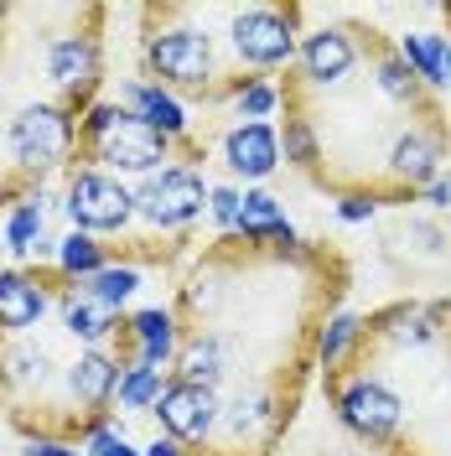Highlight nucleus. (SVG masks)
I'll return each mask as SVG.
<instances>
[{
  "instance_id": "obj_1",
  "label": "nucleus",
  "mask_w": 451,
  "mask_h": 456,
  "mask_svg": "<svg viewBox=\"0 0 451 456\" xmlns=\"http://www.w3.org/2000/svg\"><path fill=\"white\" fill-rule=\"evenodd\" d=\"M110 5H0V141L5 213L68 176L78 125L99 104L110 47Z\"/></svg>"
},
{
  "instance_id": "obj_2",
  "label": "nucleus",
  "mask_w": 451,
  "mask_h": 456,
  "mask_svg": "<svg viewBox=\"0 0 451 456\" xmlns=\"http://www.w3.org/2000/svg\"><path fill=\"white\" fill-rule=\"evenodd\" d=\"M141 21V68L156 88L176 94L182 104H228L239 84H250V73H239L234 62L218 53V31L208 27L213 11L202 5H176V0H156L135 11Z\"/></svg>"
},
{
  "instance_id": "obj_3",
  "label": "nucleus",
  "mask_w": 451,
  "mask_h": 456,
  "mask_svg": "<svg viewBox=\"0 0 451 456\" xmlns=\"http://www.w3.org/2000/svg\"><path fill=\"white\" fill-rule=\"evenodd\" d=\"M171 161H208V141L176 145L171 135H161L156 125H145L135 110H125L119 99H99L88 119L78 125V145H73V167H94L110 176H151V171L171 167ZM68 167V171H73Z\"/></svg>"
},
{
  "instance_id": "obj_4",
  "label": "nucleus",
  "mask_w": 451,
  "mask_h": 456,
  "mask_svg": "<svg viewBox=\"0 0 451 456\" xmlns=\"http://www.w3.org/2000/svg\"><path fill=\"white\" fill-rule=\"evenodd\" d=\"M322 389H327V404H332V420L353 441H364L384 456H395L405 446V399L373 363L348 358L338 373H322Z\"/></svg>"
},
{
  "instance_id": "obj_5",
  "label": "nucleus",
  "mask_w": 451,
  "mask_h": 456,
  "mask_svg": "<svg viewBox=\"0 0 451 456\" xmlns=\"http://www.w3.org/2000/svg\"><path fill=\"white\" fill-rule=\"evenodd\" d=\"M307 5H224V42L234 68L250 78H275L296 68Z\"/></svg>"
},
{
  "instance_id": "obj_6",
  "label": "nucleus",
  "mask_w": 451,
  "mask_h": 456,
  "mask_svg": "<svg viewBox=\"0 0 451 456\" xmlns=\"http://www.w3.org/2000/svg\"><path fill=\"white\" fill-rule=\"evenodd\" d=\"M364 53H368V27H358L353 16L322 21V27L301 31V53H296V68H285V88H296V94H332L348 78H358Z\"/></svg>"
},
{
  "instance_id": "obj_7",
  "label": "nucleus",
  "mask_w": 451,
  "mask_h": 456,
  "mask_svg": "<svg viewBox=\"0 0 451 456\" xmlns=\"http://www.w3.org/2000/svg\"><path fill=\"white\" fill-rule=\"evenodd\" d=\"M208 198H213V187H208L202 167L171 161V167L141 176V187H135V218L151 233H193V224L208 213Z\"/></svg>"
},
{
  "instance_id": "obj_8",
  "label": "nucleus",
  "mask_w": 451,
  "mask_h": 456,
  "mask_svg": "<svg viewBox=\"0 0 451 456\" xmlns=\"http://www.w3.org/2000/svg\"><path fill=\"white\" fill-rule=\"evenodd\" d=\"M62 213L78 233L119 239L135 224V187H125V176H110V171L73 167L62 176Z\"/></svg>"
},
{
  "instance_id": "obj_9",
  "label": "nucleus",
  "mask_w": 451,
  "mask_h": 456,
  "mask_svg": "<svg viewBox=\"0 0 451 456\" xmlns=\"http://www.w3.org/2000/svg\"><path fill=\"white\" fill-rule=\"evenodd\" d=\"M156 420H161V436H171L176 446H187L193 456H202L213 446V436H218V415H224V399L213 395V389H198V384H182V379H171L161 404L151 410Z\"/></svg>"
},
{
  "instance_id": "obj_10",
  "label": "nucleus",
  "mask_w": 451,
  "mask_h": 456,
  "mask_svg": "<svg viewBox=\"0 0 451 456\" xmlns=\"http://www.w3.org/2000/svg\"><path fill=\"white\" fill-rule=\"evenodd\" d=\"M53 316V259L0 270V332H37Z\"/></svg>"
},
{
  "instance_id": "obj_11",
  "label": "nucleus",
  "mask_w": 451,
  "mask_h": 456,
  "mask_svg": "<svg viewBox=\"0 0 451 456\" xmlns=\"http://www.w3.org/2000/svg\"><path fill=\"white\" fill-rule=\"evenodd\" d=\"M218 151H224V167L244 182H270L281 171V125H259V119H234L224 135H218Z\"/></svg>"
},
{
  "instance_id": "obj_12",
  "label": "nucleus",
  "mask_w": 451,
  "mask_h": 456,
  "mask_svg": "<svg viewBox=\"0 0 451 456\" xmlns=\"http://www.w3.org/2000/svg\"><path fill=\"white\" fill-rule=\"evenodd\" d=\"M119 104L125 110H135L145 119V125H156L161 135H171L176 145H193L198 135H193V119H187V104L176 99V94H167V88H156L151 78H125V88H119Z\"/></svg>"
},
{
  "instance_id": "obj_13",
  "label": "nucleus",
  "mask_w": 451,
  "mask_h": 456,
  "mask_svg": "<svg viewBox=\"0 0 451 456\" xmlns=\"http://www.w3.org/2000/svg\"><path fill=\"white\" fill-rule=\"evenodd\" d=\"M395 47L436 99L451 88V31H399Z\"/></svg>"
},
{
  "instance_id": "obj_14",
  "label": "nucleus",
  "mask_w": 451,
  "mask_h": 456,
  "mask_svg": "<svg viewBox=\"0 0 451 456\" xmlns=\"http://www.w3.org/2000/svg\"><path fill=\"white\" fill-rule=\"evenodd\" d=\"M239 239H250V244H291L296 239V224L285 218V208L275 192H265V187H250L244 202H239V228H234Z\"/></svg>"
},
{
  "instance_id": "obj_15",
  "label": "nucleus",
  "mask_w": 451,
  "mask_h": 456,
  "mask_svg": "<svg viewBox=\"0 0 451 456\" xmlns=\"http://www.w3.org/2000/svg\"><path fill=\"white\" fill-rule=\"evenodd\" d=\"M47 218H53V202H47V192L16 202V208L5 213V224H0V244H5L16 259H27L31 249H47Z\"/></svg>"
},
{
  "instance_id": "obj_16",
  "label": "nucleus",
  "mask_w": 451,
  "mask_h": 456,
  "mask_svg": "<svg viewBox=\"0 0 451 456\" xmlns=\"http://www.w3.org/2000/svg\"><path fill=\"white\" fill-rule=\"evenodd\" d=\"M358 338H364V316L358 312H332L327 322H322V332H316V369L322 373H338L348 358H353V347H358Z\"/></svg>"
},
{
  "instance_id": "obj_17",
  "label": "nucleus",
  "mask_w": 451,
  "mask_h": 456,
  "mask_svg": "<svg viewBox=\"0 0 451 456\" xmlns=\"http://www.w3.org/2000/svg\"><path fill=\"white\" fill-rule=\"evenodd\" d=\"M281 156H285V167H296L301 176H322V141H316V130H311V119L307 114H296V110H285V125H281Z\"/></svg>"
},
{
  "instance_id": "obj_18",
  "label": "nucleus",
  "mask_w": 451,
  "mask_h": 456,
  "mask_svg": "<svg viewBox=\"0 0 451 456\" xmlns=\"http://www.w3.org/2000/svg\"><path fill=\"white\" fill-rule=\"evenodd\" d=\"M167 384H171V373H167V369H145V363H130V369L119 373V395H114V410L145 415V410H156V404H161Z\"/></svg>"
},
{
  "instance_id": "obj_19",
  "label": "nucleus",
  "mask_w": 451,
  "mask_h": 456,
  "mask_svg": "<svg viewBox=\"0 0 451 456\" xmlns=\"http://www.w3.org/2000/svg\"><path fill=\"white\" fill-rule=\"evenodd\" d=\"M57 270L62 275H73V281H94L99 270H110V249H104V239H94V233H68L62 244H57Z\"/></svg>"
},
{
  "instance_id": "obj_20",
  "label": "nucleus",
  "mask_w": 451,
  "mask_h": 456,
  "mask_svg": "<svg viewBox=\"0 0 451 456\" xmlns=\"http://www.w3.org/2000/svg\"><path fill=\"white\" fill-rule=\"evenodd\" d=\"M228 110H234V119H259V125H270V114L281 110V84H275V78H250V84H239V94L228 99Z\"/></svg>"
},
{
  "instance_id": "obj_21",
  "label": "nucleus",
  "mask_w": 451,
  "mask_h": 456,
  "mask_svg": "<svg viewBox=\"0 0 451 456\" xmlns=\"http://www.w3.org/2000/svg\"><path fill=\"white\" fill-rule=\"evenodd\" d=\"M399 239H415L410 249H415L421 259H447L451 255V233L436 224V218H421V213H415V218H405Z\"/></svg>"
},
{
  "instance_id": "obj_22",
  "label": "nucleus",
  "mask_w": 451,
  "mask_h": 456,
  "mask_svg": "<svg viewBox=\"0 0 451 456\" xmlns=\"http://www.w3.org/2000/svg\"><path fill=\"white\" fill-rule=\"evenodd\" d=\"M88 290H94L99 301H110V306L125 312V301L141 290V270H130V265H110V270H99V275L88 281Z\"/></svg>"
},
{
  "instance_id": "obj_23",
  "label": "nucleus",
  "mask_w": 451,
  "mask_h": 456,
  "mask_svg": "<svg viewBox=\"0 0 451 456\" xmlns=\"http://www.w3.org/2000/svg\"><path fill=\"white\" fill-rule=\"evenodd\" d=\"M239 202H244L239 187H213V198H208V218L218 224V233H234V228H239Z\"/></svg>"
},
{
  "instance_id": "obj_24",
  "label": "nucleus",
  "mask_w": 451,
  "mask_h": 456,
  "mask_svg": "<svg viewBox=\"0 0 451 456\" xmlns=\"http://www.w3.org/2000/svg\"><path fill=\"white\" fill-rule=\"evenodd\" d=\"M84 456H145V452H135V446L125 441V426L114 420V426H104L99 436H88V441H84Z\"/></svg>"
},
{
  "instance_id": "obj_25",
  "label": "nucleus",
  "mask_w": 451,
  "mask_h": 456,
  "mask_svg": "<svg viewBox=\"0 0 451 456\" xmlns=\"http://www.w3.org/2000/svg\"><path fill=\"white\" fill-rule=\"evenodd\" d=\"M379 208H384V202L373 198V192H342V198H338V224H348V228H353V224H368Z\"/></svg>"
},
{
  "instance_id": "obj_26",
  "label": "nucleus",
  "mask_w": 451,
  "mask_h": 456,
  "mask_svg": "<svg viewBox=\"0 0 451 456\" xmlns=\"http://www.w3.org/2000/svg\"><path fill=\"white\" fill-rule=\"evenodd\" d=\"M421 202L430 208V213H451V167L441 171V176H436L430 187H425V192H421Z\"/></svg>"
},
{
  "instance_id": "obj_27",
  "label": "nucleus",
  "mask_w": 451,
  "mask_h": 456,
  "mask_svg": "<svg viewBox=\"0 0 451 456\" xmlns=\"http://www.w3.org/2000/svg\"><path fill=\"white\" fill-rule=\"evenodd\" d=\"M21 456H84V446H62V441H27Z\"/></svg>"
},
{
  "instance_id": "obj_28",
  "label": "nucleus",
  "mask_w": 451,
  "mask_h": 456,
  "mask_svg": "<svg viewBox=\"0 0 451 456\" xmlns=\"http://www.w3.org/2000/svg\"><path fill=\"white\" fill-rule=\"evenodd\" d=\"M145 456H193V452H187V446H176L171 436H156V441L145 446Z\"/></svg>"
},
{
  "instance_id": "obj_29",
  "label": "nucleus",
  "mask_w": 451,
  "mask_h": 456,
  "mask_svg": "<svg viewBox=\"0 0 451 456\" xmlns=\"http://www.w3.org/2000/svg\"><path fill=\"white\" fill-rule=\"evenodd\" d=\"M441 16H447V27H451V5H447V11H441Z\"/></svg>"
}]
</instances>
